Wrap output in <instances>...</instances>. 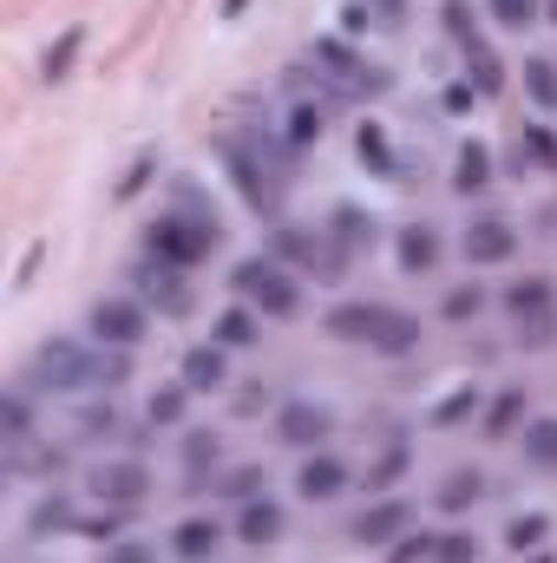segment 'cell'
I'll list each match as a JSON object with an SVG mask.
<instances>
[{
	"label": "cell",
	"mask_w": 557,
	"mask_h": 563,
	"mask_svg": "<svg viewBox=\"0 0 557 563\" xmlns=\"http://www.w3.org/2000/svg\"><path fill=\"white\" fill-rule=\"evenodd\" d=\"M125 380H132V347L73 341V334L40 341L20 374V387H33L40 400H92V394H119Z\"/></svg>",
	"instance_id": "1"
},
{
	"label": "cell",
	"mask_w": 557,
	"mask_h": 563,
	"mask_svg": "<svg viewBox=\"0 0 557 563\" xmlns=\"http://www.w3.org/2000/svg\"><path fill=\"white\" fill-rule=\"evenodd\" d=\"M308 66L328 79V99H335V106H374V99L394 92V73L374 66L348 33H321V40L308 46Z\"/></svg>",
	"instance_id": "2"
},
{
	"label": "cell",
	"mask_w": 557,
	"mask_h": 563,
	"mask_svg": "<svg viewBox=\"0 0 557 563\" xmlns=\"http://www.w3.org/2000/svg\"><path fill=\"white\" fill-rule=\"evenodd\" d=\"M217 157H223V170H230L237 197H243L263 223H282V203H288V190H295V184L282 177L256 144L243 139V125H237V132H217Z\"/></svg>",
	"instance_id": "3"
},
{
	"label": "cell",
	"mask_w": 557,
	"mask_h": 563,
	"mask_svg": "<svg viewBox=\"0 0 557 563\" xmlns=\"http://www.w3.org/2000/svg\"><path fill=\"white\" fill-rule=\"evenodd\" d=\"M223 250V223L217 217H190V210H157L144 223V256H164L177 269H197Z\"/></svg>",
	"instance_id": "4"
},
{
	"label": "cell",
	"mask_w": 557,
	"mask_h": 563,
	"mask_svg": "<svg viewBox=\"0 0 557 563\" xmlns=\"http://www.w3.org/2000/svg\"><path fill=\"white\" fill-rule=\"evenodd\" d=\"M230 288H237V301H250L263 321H288V314H302V276L276 263V256H243L237 269H230Z\"/></svg>",
	"instance_id": "5"
},
{
	"label": "cell",
	"mask_w": 557,
	"mask_h": 563,
	"mask_svg": "<svg viewBox=\"0 0 557 563\" xmlns=\"http://www.w3.org/2000/svg\"><path fill=\"white\" fill-rule=\"evenodd\" d=\"M270 256H276V263H288L295 276H315V282H341V276H348V269L335 263V250H328V230L295 223V217L270 223Z\"/></svg>",
	"instance_id": "6"
},
{
	"label": "cell",
	"mask_w": 557,
	"mask_h": 563,
	"mask_svg": "<svg viewBox=\"0 0 557 563\" xmlns=\"http://www.w3.org/2000/svg\"><path fill=\"white\" fill-rule=\"evenodd\" d=\"M132 295H139L151 314H164V321H177V314H190L197 308V288H190V269H177V263H164V256H139L132 263Z\"/></svg>",
	"instance_id": "7"
},
{
	"label": "cell",
	"mask_w": 557,
	"mask_h": 563,
	"mask_svg": "<svg viewBox=\"0 0 557 563\" xmlns=\"http://www.w3.org/2000/svg\"><path fill=\"white\" fill-rule=\"evenodd\" d=\"M86 334L106 341V347H139L144 334H151V308H144L132 288H125V295H99V301L86 308Z\"/></svg>",
	"instance_id": "8"
},
{
	"label": "cell",
	"mask_w": 557,
	"mask_h": 563,
	"mask_svg": "<svg viewBox=\"0 0 557 563\" xmlns=\"http://www.w3.org/2000/svg\"><path fill=\"white\" fill-rule=\"evenodd\" d=\"M86 492H92L99 505H112V511H139L157 485H151V465L125 452V459H99V465L86 472Z\"/></svg>",
	"instance_id": "9"
},
{
	"label": "cell",
	"mask_w": 557,
	"mask_h": 563,
	"mask_svg": "<svg viewBox=\"0 0 557 563\" xmlns=\"http://www.w3.org/2000/svg\"><path fill=\"white\" fill-rule=\"evenodd\" d=\"M419 525L414 498H401V492H387V498H368L361 511H354V525H348V538L361 544V551H387L394 538H407Z\"/></svg>",
	"instance_id": "10"
},
{
	"label": "cell",
	"mask_w": 557,
	"mask_h": 563,
	"mask_svg": "<svg viewBox=\"0 0 557 563\" xmlns=\"http://www.w3.org/2000/svg\"><path fill=\"white\" fill-rule=\"evenodd\" d=\"M270 432H276V445H288V452H321L328 439H335V407H321V400H282L276 420H270Z\"/></svg>",
	"instance_id": "11"
},
{
	"label": "cell",
	"mask_w": 557,
	"mask_h": 563,
	"mask_svg": "<svg viewBox=\"0 0 557 563\" xmlns=\"http://www.w3.org/2000/svg\"><path fill=\"white\" fill-rule=\"evenodd\" d=\"M321 230H328V250H335V263H341V269H354V263L381 243V223H374L361 203H335Z\"/></svg>",
	"instance_id": "12"
},
{
	"label": "cell",
	"mask_w": 557,
	"mask_h": 563,
	"mask_svg": "<svg viewBox=\"0 0 557 563\" xmlns=\"http://www.w3.org/2000/svg\"><path fill=\"white\" fill-rule=\"evenodd\" d=\"M459 256H466L472 269L512 263V256H518V223H505V217H472V223L459 230Z\"/></svg>",
	"instance_id": "13"
},
{
	"label": "cell",
	"mask_w": 557,
	"mask_h": 563,
	"mask_svg": "<svg viewBox=\"0 0 557 563\" xmlns=\"http://www.w3.org/2000/svg\"><path fill=\"white\" fill-rule=\"evenodd\" d=\"M348 485H354V472H348V459H341L335 445H321V452H302V465H295V492H302L308 505H335Z\"/></svg>",
	"instance_id": "14"
},
{
	"label": "cell",
	"mask_w": 557,
	"mask_h": 563,
	"mask_svg": "<svg viewBox=\"0 0 557 563\" xmlns=\"http://www.w3.org/2000/svg\"><path fill=\"white\" fill-rule=\"evenodd\" d=\"M282 531H288V511H282L276 498H250V505H237V518H230V538H237L243 551H276Z\"/></svg>",
	"instance_id": "15"
},
{
	"label": "cell",
	"mask_w": 557,
	"mask_h": 563,
	"mask_svg": "<svg viewBox=\"0 0 557 563\" xmlns=\"http://www.w3.org/2000/svg\"><path fill=\"white\" fill-rule=\"evenodd\" d=\"M223 538H230V531H223L210 511H190V518H177V525H171V538H164V544H171V563H217Z\"/></svg>",
	"instance_id": "16"
},
{
	"label": "cell",
	"mask_w": 557,
	"mask_h": 563,
	"mask_svg": "<svg viewBox=\"0 0 557 563\" xmlns=\"http://www.w3.org/2000/svg\"><path fill=\"white\" fill-rule=\"evenodd\" d=\"M439 256H446L439 223H401V230H394V263H401V276H433Z\"/></svg>",
	"instance_id": "17"
},
{
	"label": "cell",
	"mask_w": 557,
	"mask_h": 563,
	"mask_svg": "<svg viewBox=\"0 0 557 563\" xmlns=\"http://www.w3.org/2000/svg\"><path fill=\"white\" fill-rule=\"evenodd\" d=\"M177 380H184L190 394H223V387H230V347H217V341H197V347H184V361H177Z\"/></svg>",
	"instance_id": "18"
},
{
	"label": "cell",
	"mask_w": 557,
	"mask_h": 563,
	"mask_svg": "<svg viewBox=\"0 0 557 563\" xmlns=\"http://www.w3.org/2000/svg\"><path fill=\"white\" fill-rule=\"evenodd\" d=\"M33 387H7L0 394V452L13 459V452H26V445H40V426H33Z\"/></svg>",
	"instance_id": "19"
},
{
	"label": "cell",
	"mask_w": 557,
	"mask_h": 563,
	"mask_svg": "<svg viewBox=\"0 0 557 563\" xmlns=\"http://www.w3.org/2000/svg\"><path fill=\"white\" fill-rule=\"evenodd\" d=\"M407 472H414V439H401V432H394V439L368 459L361 492H368V498H387V492H401V478H407Z\"/></svg>",
	"instance_id": "20"
},
{
	"label": "cell",
	"mask_w": 557,
	"mask_h": 563,
	"mask_svg": "<svg viewBox=\"0 0 557 563\" xmlns=\"http://www.w3.org/2000/svg\"><path fill=\"white\" fill-rule=\"evenodd\" d=\"M79 505H73V492H40L33 498V511H26V538L40 544V538H73L79 531Z\"/></svg>",
	"instance_id": "21"
},
{
	"label": "cell",
	"mask_w": 557,
	"mask_h": 563,
	"mask_svg": "<svg viewBox=\"0 0 557 563\" xmlns=\"http://www.w3.org/2000/svg\"><path fill=\"white\" fill-rule=\"evenodd\" d=\"M73 439L66 445H99V439H125V413L112 407V394H92V400H79V413L66 426Z\"/></svg>",
	"instance_id": "22"
},
{
	"label": "cell",
	"mask_w": 557,
	"mask_h": 563,
	"mask_svg": "<svg viewBox=\"0 0 557 563\" xmlns=\"http://www.w3.org/2000/svg\"><path fill=\"white\" fill-rule=\"evenodd\" d=\"M492 184H499V157H492V144L466 139L459 144V157H452V190H459V197H479V190H492Z\"/></svg>",
	"instance_id": "23"
},
{
	"label": "cell",
	"mask_w": 557,
	"mask_h": 563,
	"mask_svg": "<svg viewBox=\"0 0 557 563\" xmlns=\"http://www.w3.org/2000/svg\"><path fill=\"white\" fill-rule=\"evenodd\" d=\"M381 314H387V301H335L321 314V334H335V341H374Z\"/></svg>",
	"instance_id": "24"
},
{
	"label": "cell",
	"mask_w": 557,
	"mask_h": 563,
	"mask_svg": "<svg viewBox=\"0 0 557 563\" xmlns=\"http://www.w3.org/2000/svg\"><path fill=\"white\" fill-rule=\"evenodd\" d=\"M354 157H361V170H368V177L401 184V151H394V139H387V125L361 119V125H354Z\"/></svg>",
	"instance_id": "25"
},
{
	"label": "cell",
	"mask_w": 557,
	"mask_h": 563,
	"mask_svg": "<svg viewBox=\"0 0 557 563\" xmlns=\"http://www.w3.org/2000/svg\"><path fill=\"white\" fill-rule=\"evenodd\" d=\"M525 420H532V413H525V387H499V394L485 400V413H479V439L505 445V439H518Z\"/></svg>",
	"instance_id": "26"
},
{
	"label": "cell",
	"mask_w": 557,
	"mask_h": 563,
	"mask_svg": "<svg viewBox=\"0 0 557 563\" xmlns=\"http://www.w3.org/2000/svg\"><path fill=\"white\" fill-rule=\"evenodd\" d=\"M210 341L230 347V354H237V347H256V341H263V314H256L250 301H230V308L210 314Z\"/></svg>",
	"instance_id": "27"
},
{
	"label": "cell",
	"mask_w": 557,
	"mask_h": 563,
	"mask_svg": "<svg viewBox=\"0 0 557 563\" xmlns=\"http://www.w3.org/2000/svg\"><path fill=\"white\" fill-rule=\"evenodd\" d=\"M499 308L512 314V321H525V314H551L557 308V282L551 276H518L499 288Z\"/></svg>",
	"instance_id": "28"
},
{
	"label": "cell",
	"mask_w": 557,
	"mask_h": 563,
	"mask_svg": "<svg viewBox=\"0 0 557 563\" xmlns=\"http://www.w3.org/2000/svg\"><path fill=\"white\" fill-rule=\"evenodd\" d=\"M210 498H223V505H250V498H270V465H223L217 478H210Z\"/></svg>",
	"instance_id": "29"
},
{
	"label": "cell",
	"mask_w": 557,
	"mask_h": 563,
	"mask_svg": "<svg viewBox=\"0 0 557 563\" xmlns=\"http://www.w3.org/2000/svg\"><path fill=\"white\" fill-rule=\"evenodd\" d=\"M419 334H426V328H419V314H407V308H387L368 347H374V354H387V361H407V354L419 347Z\"/></svg>",
	"instance_id": "30"
},
{
	"label": "cell",
	"mask_w": 557,
	"mask_h": 563,
	"mask_svg": "<svg viewBox=\"0 0 557 563\" xmlns=\"http://www.w3.org/2000/svg\"><path fill=\"white\" fill-rule=\"evenodd\" d=\"M177 465H184V478H217L223 472V439L210 426H190L184 445H177Z\"/></svg>",
	"instance_id": "31"
},
{
	"label": "cell",
	"mask_w": 557,
	"mask_h": 563,
	"mask_svg": "<svg viewBox=\"0 0 557 563\" xmlns=\"http://www.w3.org/2000/svg\"><path fill=\"white\" fill-rule=\"evenodd\" d=\"M512 170H518V177L557 170V132L551 125H518V139H512Z\"/></svg>",
	"instance_id": "32"
},
{
	"label": "cell",
	"mask_w": 557,
	"mask_h": 563,
	"mask_svg": "<svg viewBox=\"0 0 557 563\" xmlns=\"http://www.w3.org/2000/svg\"><path fill=\"white\" fill-rule=\"evenodd\" d=\"M518 459H525V472H557V420L551 413H538V420L518 426Z\"/></svg>",
	"instance_id": "33"
},
{
	"label": "cell",
	"mask_w": 557,
	"mask_h": 563,
	"mask_svg": "<svg viewBox=\"0 0 557 563\" xmlns=\"http://www.w3.org/2000/svg\"><path fill=\"white\" fill-rule=\"evenodd\" d=\"M479 498H485V472H479V465H459V472H446V478H439V492H433V505H439L446 518L472 511Z\"/></svg>",
	"instance_id": "34"
},
{
	"label": "cell",
	"mask_w": 557,
	"mask_h": 563,
	"mask_svg": "<svg viewBox=\"0 0 557 563\" xmlns=\"http://www.w3.org/2000/svg\"><path fill=\"white\" fill-rule=\"evenodd\" d=\"M479 413H485V394H479V387H452V394H439V400L426 407V426H433V432H452V426L479 420Z\"/></svg>",
	"instance_id": "35"
},
{
	"label": "cell",
	"mask_w": 557,
	"mask_h": 563,
	"mask_svg": "<svg viewBox=\"0 0 557 563\" xmlns=\"http://www.w3.org/2000/svg\"><path fill=\"white\" fill-rule=\"evenodd\" d=\"M79 53H86V26H66V33L40 53V79H46V86H66L73 66H79Z\"/></svg>",
	"instance_id": "36"
},
{
	"label": "cell",
	"mask_w": 557,
	"mask_h": 563,
	"mask_svg": "<svg viewBox=\"0 0 557 563\" xmlns=\"http://www.w3.org/2000/svg\"><path fill=\"white\" fill-rule=\"evenodd\" d=\"M190 400H197V394H190L184 380H171V387H151V394H144V420L157 426V432H164V426H184V420H190Z\"/></svg>",
	"instance_id": "37"
},
{
	"label": "cell",
	"mask_w": 557,
	"mask_h": 563,
	"mask_svg": "<svg viewBox=\"0 0 557 563\" xmlns=\"http://www.w3.org/2000/svg\"><path fill=\"white\" fill-rule=\"evenodd\" d=\"M512 73H518V66H505L492 46H472V53H466V79H472V92H479V99H499Z\"/></svg>",
	"instance_id": "38"
},
{
	"label": "cell",
	"mask_w": 557,
	"mask_h": 563,
	"mask_svg": "<svg viewBox=\"0 0 557 563\" xmlns=\"http://www.w3.org/2000/svg\"><path fill=\"white\" fill-rule=\"evenodd\" d=\"M545 538H551V518H545V511H512V518H505V551H512V558L545 551Z\"/></svg>",
	"instance_id": "39"
},
{
	"label": "cell",
	"mask_w": 557,
	"mask_h": 563,
	"mask_svg": "<svg viewBox=\"0 0 557 563\" xmlns=\"http://www.w3.org/2000/svg\"><path fill=\"white\" fill-rule=\"evenodd\" d=\"M518 86H525V99H532L538 112H557V59L532 53V59L518 66Z\"/></svg>",
	"instance_id": "40"
},
{
	"label": "cell",
	"mask_w": 557,
	"mask_h": 563,
	"mask_svg": "<svg viewBox=\"0 0 557 563\" xmlns=\"http://www.w3.org/2000/svg\"><path fill=\"white\" fill-rule=\"evenodd\" d=\"M328 132V106H315V99H295L288 106V125H282V139L295 144V151H308V144H321Z\"/></svg>",
	"instance_id": "41"
},
{
	"label": "cell",
	"mask_w": 557,
	"mask_h": 563,
	"mask_svg": "<svg viewBox=\"0 0 557 563\" xmlns=\"http://www.w3.org/2000/svg\"><path fill=\"white\" fill-rule=\"evenodd\" d=\"M243 139L256 144V151H263V157H270V164H276L282 177H288V184H295V157H302V151H295V144L282 139L276 125H270V119H250V125H243Z\"/></svg>",
	"instance_id": "42"
},
{
	"label": "cell",
	"mask_w": 557,
	"mask_h": 563,
	"mask_svg": "<svg viewBox=\"0 0 557 563\" xmlns=\"http://www.w3.org/2000/svg\"><path fill=\"white\" fill-rule=\"evenodd\" d=\"M439 26H446V40H452L459 53L485 46V33H479V13H472V0H439Z\"/></svg>",
	"instance_id": "43"
},
{
	"label": "cell",
	"mask_w": 557,
	"mask_h": 563,
	"mask_svg": "<svg viewBox=\"0 0 557 563\" xmlns=\"http://www.w3.org/2000/svg\"><path fill=\"white\" fill-rule=\"evenodd\" d=\"M485 301H492V295H485V282H452V288H446V301H439V314H446V321H479V314H485Z\"/></svg>",
	"instance_id": "44"
},
{
	"label": "cell",
	"mask_w": 557,
	"mask_h": 563,
	"mask_svg": "<svg viewBox=\"0 0 557 563\" xmlns=\"http://www.w3.org/2000/svg\"><path fill=\"white\" fill-rule=\"evenodd\" d=\"M485 13H492V26H505V33L545 26V0H485Z\"/></svg>",
	"instance_id": "45"
},
{
	"label": "cell",
	"mask_w": 557,
	"mask_h": 563,
	"mask_svg": "<svg viewBox=\"0 0 557 563\" xmlns=\"http://www.w3.org/2000/svg\"><path fill=\"white\" fill-rule=\"evenodd\" d=\"M125 518H132V511H112V505H99V511H86V518H79V531H73V538L119 544V538H125Z\"/></svg>",
	"instance_id": "46"
},
{
	"label": "cell",
	"mask_w": 557,
	"mask_h": 563,
	"mask_svg": "<svg viewBox=\"0 0 557 563\" xmlns=\"http://www.w3.org/2000/svg\"><path fill=\"white\" fill-rule=\"evenodd\" d=\"M512 334H518V347H532V354L557 347V308L551 314H525V321H512Z\"/></svg>",
	"instance_id": "47"
},
{
	"label": "cell",
	"mask_w": 557,
	"mask_h": 563,
	"mask_svg": "<svg viewBox=\"0 0 557 563\" xmlns=\"http://www.w3.org/2000/svg\"><path fill=\"white\" fill-rule=\"evenodd\" d=\"M270 407H282L270 380H243V394H230V413H237V420H256V413H270Z\"/></svg>",
	"instance_id": "48"
},
{
	"label": "cell",
	"mask_w": 557,
	"mask_h": 563,
	"mask_svg": "<svg viewBox=\"0 0 557 563\" xmlns=\"http://www.w3.org/2000/svg\"><path fill=\"white\" fill-rule=\"evenodd\" d=\"M433 544H439V538H433V531H407V538H394V544H387V551H381V563H433Z\"/></svg>",
	"instance_id": "49"
},
{
	"label": "cell",
	"mask_w": 557,
	"mask_h": 563,
	"mask_svg": "<svg viewBox=\"0 0 557 563\" xmlns=\"http://www.w3.org/2000/svg\"><path fill=\"white\" fill-rule=\"evenodd\" d=\"M151 177H157V151H139V157L125 164V177L112 184V197H119V203H132V197H139V190L151 184Z\"/></svg>",
	"instance_id": "50"
},
{
	"label": "cell",
	"mask_w": 557,
	"mask_h": 563,
	"mask_svg": "<svg viewBox=\"0 0 557 563\" xmlns=\"http://www.w3.org/2000/svg\"><path fill=\"white\" fill-rule=\"evenodd\" d=\"M433 563H485V551H479L472 531H446V538L433 544Z\"/></svg>",
	"instance_id": "51"
},
{
	"label": "cell",
	"mask_w": 557,
	"mask_h": 563,
	"mask_svg": "<svg viewBox=\"0 0 557 563\" xmlns=\"http://www.w3.org/2000/svg\"><path fill=\"white\" fill-rule=\"evenodd\" d=\"M99 563H157V544H144V538H119V544H106V558Z\"/></svg>",
	"instance_id": "52"
},
{
	"label": "cell",
	"mask_w": 557,
	"mask_h": 563,
	"mask_svg": "<svg viewBox=\"0 0 557 563\" xmlns=\"http://www.w3.org/2000/svg\"><path fill=\"white\" fill-rule=\"evenodd\" d=\"M368 26H381V20H374V7H368V0H348V7H341V33L354 40V33H368Z\"/></svg>",
	"instance_id": "53"
},
{
	"label": "cell",
	"mask_w": 557,
	"mask_h": 563,
	"mask_svg": "<svg viewBox=\"0 0 557 563\" xmlns=\"http://www.w3.org/2000/svg\"><path fill=\"white\" fill-rule=\"evenodd\" d=\"M472 99H479V92H472V79H452L439 106H446V112H472Z\"/></svg>",
	"instance_id": "54"
},
{
	"label": "cell",
	"mask_w": 557,
	"mask_h": 563,
	"mask_svg": "<svg viewBox=\"0 0 557 563\" xmlns=\"http://www.w3.org/2000/svg\"><path fill=\"white\" fill-rule=\"evenodd\" d=\"M381 26H407V0H368Z\"/></svg>",
	"instance_id": "55"
},
{
	"label": "cell",
	"mask_w": 557,
	"mask_h": 563,
	"mask_svg": "<svg viewBox=\"0 0 557 563\" xmlns=\"http://www.w3.org/2000/svg\"><path fill=\"white\" fill-rule=\"evenodd\" d=\"M243 7H250V0H223V20H237V13H243Z\"/></svg>",
	"instance_id": "56"
},
{
	"label": "cell",
	"mask_w": 557,
	"mask_h": 563,
	"mask_svg": "<svg viewBox=\"0 0 557 563\" xmlns=\"http://www.w3.org/2000/svg\"><path fill=\"white\" fill-rule=\"evenodd\" d=\"M518 563H557L551 551H532V558H518Z\"/></svg>",
	"instance_id": "57"
},
{
	"label": "cell",
	"mask_w": 557,
	"mask_h": 563,
	"mask_svg": "<svg viewBox=\"0 0 557 563\" xmlns=\"http://www.w3.org/2000/svg\"><path fill=\"white\" fill-rule=\"evenodd\" d=\"M545 26H557V0H545Z\"/></svg>",
	"instance_id": "58"
}]
</instances>
